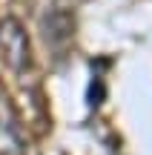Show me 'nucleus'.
Here are the masks:
<instances>
[{
    "label": "nucleus",
    "instance_id": "f257e3e1",
    "mask_svg": "<svg viewBox=\"0 0 152 155\" xmlns=\"http://www.w3.org/2000/svg\"><path fill=\"white\" fill-rule=\"evenodd\" d=\"M0 58L9 69H23L29 63V38L17 20L0 23Z\"/></svg>",
    "mask_w": 152,
    "mask_h": 155
}]
</instances>
